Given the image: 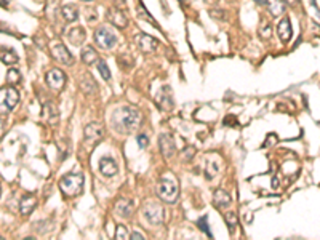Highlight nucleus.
I'll use <instances>...</instances> for the list:
<instances>
[{"label": "nucleus", "instance_id": "4c0bfd02", "mask_svg": "<svg viewBox=\"0 0 320 240\" xmlns=\"http://www.w3.org/2000/svg\"><path fill=\"white\" fill-rule=\"evenodd\" d=\"M3 133H5V122L0 119V140L3 138Z\"/></svg>", "mask_w": 320, "mask_h": 240}, {"label": "nucleus", "instance_id": "b1692460", "mask_svg": "<svg viewBox=\"0 0 320 240\" xmlns=\"http://www.w3.org/2000/svg\"><path fill=\"white\" fill-rule=\"evenodd\" d=\"M80 88H82L83 93L87 95H93L96 92V83L93 82L92 77L85 76L83 79H80Z\"/></svg>", "mask_w": 320, "mask_h": 240}, {"label": "nucleus", "instance_id": "79ce46f5", "mask_svg": "<svg viewBox=\"0 0 320 240\" xmlns=\"http://www.w3.org/2000/svg\"><path fill=\"white\" fill-rule=\"evenodd\" d=\"M255 2H258V3L263 5V3H266V0H255Z\"/></svg>", "mask_w": 320, "mask_h": 240}, {"label": "nucleus", "instance_id": "423d86ee", "mask_svg": "<svg viewBox=\"0 0 320 240\" xmlns=\"http://www.w3.org/2000/svg\"><path fill=\"white\" fill-rule=\"evenodd\" d=\"M143 216L149 224L152 226H160L163 223L165 218V210L159 204H154V202H149L143 207Z\"/></svg>", "mask_w": 320, "mask_h": 240}, {"label": "nucleus", "instance_id": "1a4fd4ad", "mask_svg": "<svg viewBox=\"0 0 320 240\" xmlns=\"http://www.w3.org/2000/svg\"><path fill=\"white\" fill-rule=\"evenodd\" d=\"M45 80L50 88L61 90L64 87V83H66V76H64V72L60 71V69H50V71L47 72Z\"/></svg>", "mask_w": 320, "mask_h": 240}, {"label": "nucleus", "instance_id": "393cba45", "mask_svg": "<svg viewBox=\"0 0 320 240\" xmlns=\"http://www.w3.org/2000/svg\"><path fill=\"white\" fill-rule=\"evenodd\" d=\"M220 170H221V163L218 162V160H208V162H207V170H205L207 178L208 179L215 178V176L220 173Z\"/></svg>", "mask_w": 320, "mask_h": 240}, {"label": "nucleus", "instance_id": "bb28decb", "mask_svg": "<svg viewBox=\"0 0 320 240\" xmlns=\"http://www.w3.org/2000/svg\"><path fill=\"white\" fill-rule=\"evenodd\" d=\"M21 82V72L18 69H10L7 72V83L15 87V85H18Z\"/></svg>", "mask_w": 320, "mask_h": 240}, {"label": "nucleus", "instance_id": "7c9ffc66", "mask_svg": "<svg viewBox=\"0 0 320 240\" xmlns=\"http://www.w3.org/2000/svg\"><path fill=\"white\" fill-rule=\"evenodd\" d=\"M259 35L263 37V39H271V35H272V28H271V24L269 23H264L261 24V28H259Z\"/></svg>", "mask_w": 320, "mask_h": 240}, {"label": "nucleus", "instance_id": "4be33fe9", "mask_svg": "<svg viewBox=\"0 0 320 240\" xmlns=\"http://www.w3.org/2000/svg\"><path fill=\"white\" fill-rule=\"evenodd\" d=\"M0 61L8 64V66H13V64L18 63V55L7 47H0Z\"/></svg>", "mask_w": 320, "mask_h": 240}, {"label": "nucleus", "instance_id": "5701e85b", "mask_svg": "<svg viewBox=\"0 0 320 240\" xmlns=\"http://www.w3.org/2000/svg\"><path fill=\"white\" fill-rule=\"evenodd\" d=\"M61 13L66 21H76L79 18V8H77V5H74V3L64 5L61 8Z\"/></svg>", "mask_w": 320, "mask_h": 240}, {"label": "nucleus", "instance_id": "72a5a7b5", "mask_svg": "<svg viewBox=\"0 0 320 240\" xmlns=\"http://www.w3.org/2000/svg\"><path fill=\"white\" fill-rule=\"evenodd\" d=\"M194 154H195V149L192 147V146H189L188 149H184V151H183V159H186L189 162V160L194 157Z\"/></svg>", "mask_w": 320, "mask_h": 240}, {"label": "nucleus", "instance_id": "f3484780", "mask_svg": "<svg viewBox=\"0 0 320 240\" xmlns=\"http://www.w3.org/2000/svg\"><path fill=\"white\" fill-rule=\"evenodd\" d=\"M213 204H215L216 208H220V210H224V208L231 205V195L224 189H216L215 197H213Z\"/></svg>", "mask_w": 320, "mask_h": 240}, {"label": "nucleus", "instance_id": "dca6fc26", "mask_svg": "<svg viewBox=\"0 0 320 240\" xmlns=\"http://www.w3.org/2000/svg\"><path fill=\"white\" fill-rule=\"evenodd\" d=\"M277 34H279L280 40L284 44H288L291 39V23H290V18H284L277 26Z\"/></svg>", "mask_w": 320, "mask_h": 240}, {"label": "nucleus", "instance_id": "4468645a", "mask_svg": "<svg viewBox=\"0 0 320 240\" xmlns=\"http://www.w3.org/2000/svg\"><path fill=\"white\" fill-rule=\"evenodd\" d=\"M66 39L71 42V45H74V47H80L83 44V40L87 39V34H85V29L83 28H71V29H67L66 31Z\"/></svg>", "mask_w": 320, "mask_h": 240}, {"label": "nucleus", "instance_id": "c9c22d12", "mask_svg": "<svg viewBox=\"0 0 320 240\" xmlns=\"http://www.w3.org/2000/svg\"><path fill=\"white\" fill-rule=\"evenodd\" d=\"M210 16H213V18H224V13H218L215 10H210Z\"/></svg>", "mask_w": 320, "mask_h": 240}, {"label": "nucleus", "instance_id": "f257e3e1", "mask_svg": "<svg viewBox=\"0 0 320 240\" xmlns=\"http://www.w3.org/2000/svg\"><path fill=\"white\" fill-rule=\"evenodd\" d=\"M111 124L117 133H131L135 131L141 124L140 111L131 106H122L114 111L111 117Z\"/></svg>", "mask_w": 320, "mask_h": 240}, {"label": "nucleus", "instance_id": "f03ea898", "mask_svg": "<svg viewBox=\"0 0 320 240\" xmlns=\"http://www.w3.org/2000/svg\"><path fill=\"white\" fill-rule=\"evenodd\" d=\"M157 195L160 200L167 202V204H175L179 195V186L178 181L170 176H163L157 184Z\"/></svg>", "mask_w": 320, "mask_h": 240}, {"label": "nucleus", "instance_id": "c03bdc74", "mask_svg": "<svg viewBox=\"0 0 320 240\" xmlns=\"http://www.w3.org/2000/svg\"><path fill=\"white\" fill-rule=\"evenodd\" d=\"M83 2H92V0H83Z\"/></svg>", "mask_w": 320, "mask_h": 240}, {"label": "nucleus", "instance_id": "a19ab883", "mask_svg": "<svg viewBox=\"0 0 320 240\" xmlns=\"http://www.w3.org/2000/svg\"><path fill=\"white\" fill-rule=\"evenodd\" d=\"M288 3H298V0H287Z\"/></svg>", "mask_w": 320, "mask_h": 240}, {"label": "nucleus", "instance_id": "37998d69", "mask_svg": "<svg viewBox=\"0 0 320 240\" xmlns=\"http://www.w3.org/2000/svg\"><path fill=\"white\" fill-rule=\"evenodd\" d=\"M207 2H208V3H210V2H216V0H207Z\"/></svg>", "mask_w": 320, "mask_h": 240}, {"label": "nucleus", "instance_id": "6ab92c4d", "mask_svg": "<svg viewBox=\"0 0 320 240\" xmlns=\"http://www.w3.org/2000/svg\"><path fill=\"white\" fill-rule=\"evenodd\" d=\"M35 205H37V199L34 195H24L19 202V213L23 216H28L35 208Z\"/></svg>", "mask_w": 320, "mask_h": 240}, {"label": "nucleus", "instance_id": "f704fd0d", "mask_svg": "<svg viewBox=\"0 0 320 240\" xmlns=\"http://www.w3.org/2000/svg\"><path fill=\"white\" fill-rule=\"evenodd\" d=\"M136 140H138V144H140V147H143V149H144V147H147L149 138H147L146 135H140V136L136 138Z\"/></svg>", "mask_w": 320, "mask_h": 240}, {"label": "nucleus", "instance_id": "9b49d317", "mask_svg": "<svg viewBox=\"0 0 320 240\" xmlns=\"http://www.w3.org/2000/svg\"><path fill=\"white\" fill-rule=\"evenodd\" d=\"M136 44L144 53H154L159 48V40L147 34H140L136 37Z\"/></svg>", "mask_w": 320, "mask_h": 240}, {"label": "nucleus", "instance_id": "20e7f679", "mask_svg": "<svg viewBox=\"0 0 320 240\" xmlns=\"http://www.w3.org/2000/svg\"><path fill=\"white\" fill-rule=\"evenodd\" d=\"M19 101V92L15 87L0 88V115H7Z\"/></svg>", "mask_w": 320, "mask_h": 240}, {"label": "nucleus", "instance_id": "0eeeda50", "mask_svg": "<svg viewBox=\"0 0 320 240\" xmlns=\"http://www.w3.org/2000/svg\"><path fill=\"white\" fill-rule=\"evenodd\" d=\"M50 51H51V56L55 58L58 63L64 64V66H72L74 64V56L71 55V51L67 50V47L63 45L61 42L51 44Z\"/></svg>", "mask_w": 320, "mask_h": 240}, {"label": "nucleus", "instance_id": "6e6552de", "mask_svg": "<svg viewBox=\"0 0 320 240\" xmlns=\"http://www.w3.org/2000/svg\"><path fill=\"white\" fill-rule=\"evenodd\" d=\"M159 147H160V152H162V156L170 160L175 157L176 154V144H175V140L173 136L170 135H160L159 136Z\"/></svg>", "mask_w": 320, "mask_h": 240}, {"label": "nucleus", "instance_id": "a18cd8bd", "mask_svg": "<svg viewBox=\"0 0 320 240\" xmlns=\"http://www.w3.org/2000/svg\"><path fill=\"white\" fill-rule=\"evenodd\" d=\"M0 195H2V188H0Z\"/></svg>", "mask_w": 320, "mask_h": 240}, {"label": "nucleus", "instance_id": "ddd939ff", "mask_svg": "<svg viewBox=\"0 0 320 240\" xmlns=\"http://www.w3.org/2000/svg\"><path fill=\"white\" fill-rule=\"evenodd\" d=\"M133 208H135V204L130 199H119L117 204L114 207V211L117 216L120 218H130L133 213Z\"/></svg>", "mask_w": 320, "mask_h": 240}, {"label": "nucleus", "instance_id": "2eb2a0df", "mask_svg": "<svg viewBox=\"0 0 320 240\" xmlns=\"http://www.w3.org/2000/svg\"><path fill=\"white\" fill-rule=\"evenodd\" d=\"M99 172L103 173L104 176H108V178H111V176L117 175V172H119V167H117L115 160L112 157H103L99 160Z\"/></svg>", "mask_w": 320, "mask_h": 240}, {"label": "nucleus", "instance_id": "aec40b11", "mask_svg": "<svg viewBox=\"0 0 320 240\" xmlns=\"http://www.w3.org/2000/svg\"><path fill=\"white\" fill-rule=\"evenodd\" d=\"M266 3H268V10L272 16H280L285 13V8L287 5L284 0H266Z\"/></svg>", "mask_w": 320, "mask_h": 240}, {"label": "nucleus", "instance_id": "f8f14e48", "mask_svg": "<svg viewBox=\"0 0 320 240\" xmlns=\"http://www.w3.org/2000/svg\"><path fill=\"white\" fill-rule=\"evenodd\" d=\"M108 19L111 21V24L117 26V28L124 29L128 26V18L127 15L122 12L120 8H109L108 10Z\"/></svg>", "mask_w": 320, "mask_h": 240}, {"label": "nucleus", "instance_id": "412c9836", "mask_svg": "<svg viewBox=\"0 0 320 240\" xmlns=\"http://www.w3.org/2000/svg\"><path fill=\"white\" fill-rule=\"evenodd\" d=\"M80 58H82V61L85 64H88V66H92V64L98 63L99 56L98 53H96V50L93 47H85L82 51H80Z\"/></svg>", "mask_w": 320, "mask_h": 240}, {"label": "nucleus", "instance_id": "58836bf2", "mask_svg": "<svg viewBox=\"0 0 320 240\" xmlns=\"http://www.w3.org/2000/svg\"><path fill=\"white\" fill-rule=\"evenodd\" d=\"M277 186H279V181H277V178H272V188H277Z\"/></svg>", "mask_w": 320, "mask_h": 240}, {"label": "nucleus", "instance_id": "a878e982", "mask_svg": "<svg viewBox=\"0 0 320 240\" xmlns=\"http://www.w3.org/2000/svg\"><path fill=\"white\" fill-rule=\"evenodd\" d=\"M44 115L47 117L48 120L51 122H56L58 119H60V114H58V109L55 108V104H51V103H48V104H45L44 106Z\"/></svg>", "mask_w": 320, "mask_h": 240}, {"label": "nucleus", "instance_id": "49530a36", "mask_svg": "<svg viewBox=\"0 0 320 240\" xmlns=\"http://www.w3.org/2000/svg\"><path fill=\"white\" fill-rule=\"evenodd\" d=\"M2 239H3V237H0V240H2Z\"/></svg>", "mask_w": 320, "mask_h": 240}, {"label": "nucleus", "instance_id": "7ed1b4c3", "mask_svg": "<svg viewBox=\"0 0 320 240\" xmlns=\"http://www.w3.org/2000/svg\"><path fill=\"white\" fill-rule=\"evenodd\" d=\"M83 175L80 173H69V175H64L63 178L60 179V189L63 191L64 195L67 197H76L80 195L83 191Z\"/></svg>", "mask_w": 320, "mask_h": 240}, {"label": "nucleus", "instance_id": "c85d7f7f", "mask_svg": "<svg viewBox=\"0 0 320 240\" xmlns=\"http://www.w3.org/2000/svg\"><path fill=\"white\" fill-rule=\"evenodd\" d=\"M98 69H99L101 76H103L104 80H111V77H112V76H111V71H109L108 64H106L104 60H98Z\"/></svg>", "mask_w": 320, "mask_h": 240}, {"label": "nucleus", "instance_id": "ea45409f", "mask_svg": "<svg viewBox=\"0 0 320 240\" xmlns=\"http://www.w3.org/2000/svg\"><path fill=\"white\" fill-rule=\"evenodd\" d=\"M10 3V0H0V5H7Z\"/></svg>", "mask_w": 320, "mask_h": 240}, {"label": "nucleus", "instance_id": "39448f33", "mask_svg": "<svg viewBox=\"0 0 320 240\" xmlns=\"http://www.w3.org/2000/svg\"><path fill=\"white\" fill-rule=\"evenodd\" d=\"M117 35L115 32L112 31L108 26H101L95 31V42L96 45L99 48H103V50H111V48H114L115 44H117Z\"/></svg>", "mask_w": 320, "mask_h": 240}, {"label": "nucleus", "instance_id": "e433bc0d", "mask_svg": "<svg viewBox=\"0 0 320 240\" xmlns=\"http://www.w3.org/2000/svg\"><path fill=\"white\" fill-rule=\"evenodd\" d=\"M131 239H133V240H143L144 237H143L141 232H133V234H131Z\"/></svg>", "mask_w": 320, "mask_h": 240}, {"label": "nucleus", "instance_id": "9d476101", "mask_svg": "<svg viewBox=\"0 0 320 240\" xmlns=\"http://www.w3.org/2000/svg\"><path fill=\"white\" fill-rule=\"evenodd\" d=\"M85 138H87L88 141H93V143H98L103 140L104 136V127L98 124V122H92V124H88L85 127Z\"/></svg>", "mask_w": 320, "mask_h": 240}, {"label": "nucleus", "instance_id": "2f4dec72", "mask_svg": "<svg viewBox=\"0 0 320 240\" xmlns=\"http://www.w3.org/2000/svg\"><path fill=\"white\" fill-rule=\"evenodd\" d=\"M207 221H208V218H207V216H202L200 220L197 221V226H199V227L202 229V231H204V232L207 234L208 237H213V236H211V231H210V229H208V223H207Z\"/></svg>", "mask_w": 320, "mask_h": 240}, {"label": "nucleus", "instance_id": "c756f323", "mask_svg": "<svg viewBox=\"0 0 320 240\" xmlns=\"http://www.w3.org/2000/svg\"><path fill=\"white\" fill-rule=\"evenodd\" d=\"M138 12H140V15L143 16V18H144V19H147L149 23H151V24L154 26V28H157V29H159V24L156 23V19H154L152 16H151V15H149V13L146 12V8H144L143 2H140V8H138Z\"/></svg>", "mask_w": 320, "mask_h": 240}, {"label": "nucleus", "instance_id": "cd10ccee", "mask_svg": "<svg viewBox=\"0 0 320 240\" xmlns=\"http://www.w3.org/2000/svg\"><path fill=\"white\" fill-rule=\"evenodd\" d=\"M224 220H226V223H227L231 234H234L236 226H237V215L234 211H227V213H224Z\"/></svg>", "mask_w": 320, "mask_h": 240}, {"label": "nucleus", "instance_id": "a211bd4d", "mask_svg": "<svg viewBox=\"0 0 320 240\" xmlns=\"http://www.w3.org/2000/svg\"><path fill=\"white\" fill-rule=\"evenodd\" d=\"M159 106L163 111H170L173 108V96H172L170 87H163L162 92L159 93Z\"/></svg>", "mask_w": 320, "mask_h": 240}, {"label": "nucleus", "instance_id": "473e14b6", "mask_svg": "<svg viewBox=\"0 0 320 240\" xmlns=\"http://www.w3.org/2000/svg\"><path fill=\"white\" fill-rule=\"evenodd\" d=\"M115 239H119V240H125V239H128V231H127V227L125 226H117V229H115Z\"/></svg>", "mask_w": 320, "mask_h": 240}]
</instances>
